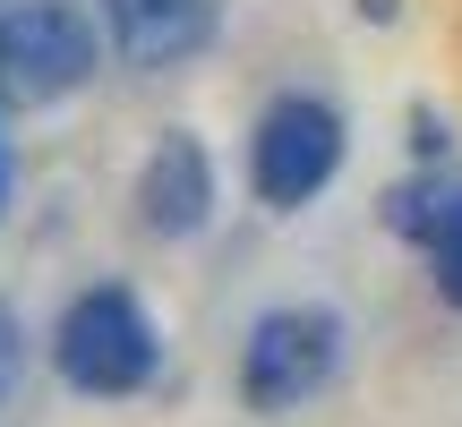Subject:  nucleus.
<instances>
[{"label":"nucleus","instance_id":"obj_1","mask_svg":"<svg viewBox=\"0 0 462 427\" xmlns=\"http://www.w3.org/2000/svg\"><path fill=\"white\" fill-rule=\"evenodd\" d=\"M51 359H60V377L78 385V394H95V402H120V394H137V385L154 377L163 342H154V316L137 308V291L103 282V291L69 299L60 333H51Z\"/></svg>","mask_w":462,"mask_h":427},{"label":"nucleus","instance_id":"obj_2","mask_svg":"<svg viewBox=\"0 0 462 427\" xmlns=\"http://www.w3.org/2000/svg\"><path fill=\"white\" fill-rule=\"evenodd\" d=\"M343 171V112L317 95H274L257 112V137H248V180H257V205L300 214L317 188Z\"/></svg>","mask_w":462,"mask_h":427},{"label":"nucleus","instance_id":"obj_3","mask_svg":"<svg viewBox=\"0 0 462 427\" xmlns=\"http://www.w3.org/2000/svg\"><path fill=\"white\" fill-rule=\"evenodd\" d=\"M95 77V26L60 0H26L0 26V103L17 112H43V103H69Z\"/></svg>","mask_w":462,"mask_h":427},{"label":"nucleus","instance_id":"obj_4","mask_svg":"<svg viewBox=\"0 0 462 427\" xmlns=\"http://www.w3.org/2000/svg\"><path fill=\"white\" fill-rule=\"evenodd\" d=\"M343 359V325L326 308H274L248 325V350H240V402L248 411H300L317 385L334 377Z\"/></svg>","mask_w":462,"mask_h":427},{"label":"nucleus","instance_id":"obj_5","mask_svg":"<svg viewBox=\"0 0 462 427\" xmlns=\"http://www.w3.org/2000/svg\"><path fill=\"white\" fill-rule=\"evenodd\" d=\"M206 214H215V163L189 129H171L137 171V223L154 240H189V231H206Z\"/></svg>","mask_w":462,"mask_h":427},{"label":"nucleus","instance_id":"obj_6","mask_svg":"<svg viewBox=\"0 0 462 427\" xmlns=\"http://www.w3.org/2000/svg\"><path fill=\"white\" fill-rule=\"evenodd\" d=\"M103 26L129 68H180L215 34V0H103Z\"/></svg>","mask_w":462,"mask_h":427},{"label":"nucleus","instance_id":"obj_7","mask_svg":"<svg viewBox=\"0 0 462 427\" xmlns=\"http://www.w3.org/2000/svg\"><path fill=\"white\" fill-rule=\"evenodd\" d=\"M385 231L411 240V248H446L462 231V180L454 171H420V180L385 188Z\"/></svg>","mask_w":462,"mask_h":427},{"label":"nucleus","instance_id":"obj_8","mask_svg":"<svg viewBox=\"0 0 462 427\" xmlns=\"http://www.w3.org/2000/svg\"><path fill=\"white\" fill-rule=\"evenodd\" d=\"M429 265H437V299H446V308L462 316V231H454L446 248H429Z\"/></svg>","mask_w":462,"mask_h":427},{"label":"nucleus","instance_id":"obj_9","mask_svg":"<svg viewBox=\"0 0 462 427\" xmlns=\"http://www.w3.org/2000/svg\"><path fill=\"white\" fill-rule=\"evenodd\" d=\"M17 368H26V333H17V316L0 308V402H9V385H17Z\"/></svg>","mask_w":462,"mask_h":427},{"label":"nucleus","instance_id":"obj_10","mask_svg":"<svg viewBox=\"0 0 462 427\" xmlns=\"http://www.w3.org/2000/svg\"><path fill=\"white\" fill-rule=\"evenodd\" d=\"M411 146H420V163H437V154H446V120L420 112V120H411Z\"/></svg>","mask_w":462,"mask_h":427},{"label":"nucleus","instance_id":"obj_11","mask_svg":"<svg viewBox=\"0 0 462 427\" xmlns=\"http://www.w3.org/2000/svg\"><path fill=\"white\" fill-rule=\"evenodd\" d=\"M0 214H9V146H0Z\"/></svg>","mask_w":462,"mask_h":427},{"label":"nucleus","instance_id":"obj_12","mask_svg":"<svg viewBox=\"0 0 462 427\" xmlns=\"http://www.w3.org/2000/svg\"><path fill=\"white\" fill-rule=\"evenodd\" d=\"M9 9H17V0H0V26H9Z\"/></svg>","mask_w":462,"mask_h":427}]
</instances>
